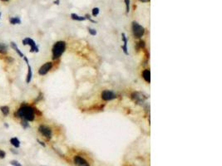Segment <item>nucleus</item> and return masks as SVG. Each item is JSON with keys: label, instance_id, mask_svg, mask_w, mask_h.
<instances>
[{"label": "nucleus", "instance_id": "nucleus-29", "mask_svg": "<svg viewBox=\"0 0 222 166\" xmlns=\"http://www.w3.org/2000/svg\"><path fill=\"white\" fill-rule=\"evenodd\" d=\"M23 59H24V61L26 62V64H27V65H28V64H29V60H28V58L27 56H24L23 57Z\"/></svg>", "mask_w": 222, "mask_h": 166}, {"label": "nucleus", "instance_id": "nucleus-28", "mask_svg": "<svg viewBox=\"0 0 222 166\" xmlns=\"http://www.w3.org/2000/svg\"><path fill=\"white\" fill-rule=\"evenodd\" d=\"M37 143H38L40 145H42L43 147H46V144H45V143H44L43 141H40V140H38V139H37Z\"/></svg>", "mask_w": 222, "mask_h": 166}, {"label": "nucleus", "instance_id": "nucleus-13", "mask_svg": "<svg viewBox=\"0 0 222 166\" xmlns=\"http://www.w3.org/2000/svg\"><path fill=\"white\" fill-rule=\"evenodd\" d=\"M142 77L147 83L151 82V72H150V69H145L142 72Z\"/></svg>", "mask_w": 222, "mask_h": 166}, {"label": "nucleus", "instance_id": "nucleus-22", "mask_svg": "<svg viewBox=\"0 0 222 166\" xmlns=\"http://www.w3.org/2000/svg\"><path fill=\"white\" fill-rule=\"evenodd\" d=\"M9 164L11 165L12 166H22V164H20L18 160H11L10 162H9Z\"/></svg>", "mask_w": 222, "mask_h": 166}, {"label": "nucleus", "instance_id": "nucleus-4", "mask_svg": "<svg viewBox=\"0 0 222 166\" xmlns=\"http://www.w3.org/2000/svg\"><path fill=\"white\" fill-rule=\"evenodd\" d=\"M131 28H132V32H133L134 37H136V38H141V37H142V36L145 33V29H144V28L142 27V25L139 24L136 21H133L132 22V25H131Z\"/></svg>", "mask_w": 222, "mask_h": 166}, {"label": "nucleus", "instance_id": "nucleus-5", "mask_svg": "<svg viewBox=\"0 0 222 166\" xmlns=\"http://www.w3.org/2000/svg\"><path fill=\"white\" fill-rule=\"evenodd\" d=\"M38 132L43 135L47 140H51L53 137V130L52 128L47 125H40L38 126Z\"/></svg>", "mask_w": 222, "mask_h": 166}, {"label": "nucleus", "instance_id": "nucleus-8", "mask_svg": "<svg viewBox=\"0 0 222 166\" xmlns=\"http://www.w3.org/2000/svg\"><path fill=\"white\" fill-rule=\"evenodd\" d=\"M53 67V63L52 62H45L43 65H42L40 68L38 69V74L40 76H45L48 73L50 72V70Z\"/></svg>", "mask_w": 222, "mask_h": 166}, {"label": "nucleus", "instance_id": "nucleus-34", "mask_svg": "<svg viewBox=\"0 0 222 166\" xmlns=\"http://www.w3.org/2000/svg\"><path fill=\"white\" fill-rule=\"evenodd\" d=\"M1 1H3V2H8V1H9V0H1Z\"/></svg>", "mask_w": 222, "mask_h": 166}, {"label": "nucleus", "instance_id": "nucleus-30", "mask_svg": "<svg viewBox=\"0 0 222 166\" xmlns=\"http://www.w3.org/2000/svg\"><path fill=\"white\" fill-rule=\"evenodd\" d=\"M10 151H11L12 153H13V154H18V151H16V149H10Z\"/></svg>", "mask_w": 222, "mask_h": 166}, {"label": "nucleus", "instance_id": "nucleus-35", "mask_svg": "<svg viewBox=\"0 0 222 166\" xmlns=\"http://www.w3.org/2000/svg\"><path fill=\"white\" fill-rule=\"evenodd\" d=\"M1 15H2V13L0 12V19H1Z\"/></svg>", "mask_w": 222, "mask_h": 166}, {"label": "nucleus", "instance_id": "nucleus-25", "mask_svg": "<svg viewBox=\"0 0 222 166\" xmlns=\"http://www.w3.org/2000/svg\"><path fill=\"white\" fill-rule=\"evenodd\" d=\"M88 32L89 34H91L92 36H96L97 35V31L94 29V28H88Z\"/></svg>", "mask_w": 222, "mask_h": 166}, {"label": "nucleus", "instance_id": "nucleus-21", "mask_svg": "<svg viewBox=\"0 0 222 166\" xmlns=\"http://www.w3.org/2000/svg\"><path fill=\"white\" fill-rule=\"evenodd\" d=\"M99 12H100L99 8H94L93 10H92V13H93V17H97L99 14Z\"/></svg>", "mask_w": 222, "mask_h": 166}, {"label": "nucleus", "instance_id": "nucleus-19", "mask_svg": "<svg viewBox=\"0 0 222 166\" xmlns=\"http://www.w3.org/2000/svg\"><path fill=\"white\" fill-rule=\"evenodd\" d=\"M21 125H22V127L24 128V129H28V128H29L30 127V125H29V122L28 121H25V120H21Z\"/></svg>", "mask_w": 222, "mask_h": 166}, {"label": "nucleus", "instance_id": "nucleus-15", "mask_svg": "<svg viewBox=\"0 0 222 166\" xmlns=\"http://www.w3.org/2000/svg\"><path fill=\"white\" fill-rule=\"evenodd\" d=\"M9 142H10V144L12 145V146L14 148H16V149H19V148L20 147L21 143H20V141H19L17 137H12V138L10 139Z\"/></svg>", "mask_w": 222, "mask_h": 166}, {"label": "nucleus", "instance_id": "nucleus-12", "mask_svg": "<svg viewBox=\"0 0 222 166\" xmlns=\"http://www.w3.org/2000/svg\"><path fill=\"white\" fill-rule=\"evenodd\" d=\"M28 73L26 76V83L29 84L31 82L32 78H33V70H32V67L30 66V64H28Z\"/></svg>", "mask_w": 222, "mask_h": 166}, {"label": "nucleus", "instance_id": "nucleus-24", "mask_svg": "<svg viewBox=\"0 0 222 166\" xmlns=\"http://www.w3.org/2000/svg\"><path fill=\"white\" fill-rule=\"evenodd\" d=\"M124 2L126 3V11H127V13L128 14L130 12V0H125Z\"/></svg>", "mask_w": 222, "mask_h": 166}, {"label": "nucleus", "instance_id": "nucleus-14", "mask_svg": "<svg viewBox=\"0 0 222 166\" xmlns=\"http://www.w3.org/2000/svg\"><path fill=\"white\" fill-rule=\"evenodd\" d=\"M0 111L2 112L3 116L7 117L10 113V108H9L8 105H1L0 106Z\"/></svg>", "mask_w": 222, "mask_h": 166}, {"label": "nucleus", "instance_id": "nucleus-32", "mask_svg": "<svg viewBox=\"0 0 222 166\" xmlns=\"http://www.w3.org/2000/svg\"><path fill=\"white\" fill-rule=\"evenodd\" d=\"M3 125H4V127H5V128H8V127H9V125H8V123H6V122H4V123H3Z\"/></svg>", "mask_w": 222, "mask_h": 166}, {"label": "nucleus", "instance_id": "nucleus-9", "mask_svg": "<svg viewBox=\"0 0 222 166\" xmlns=\"http://www.w3.org/2000/svg\"><path fill=\"white\" fill-rule=\"evenodd\" d=\"M73 161L76 166H90L89 164L87 163V161L83 157L80 156V155L74 156Z\"/></svg>", "mask_w": 222, "mask_h": 166}, {"label": "nucleus", "instance_id": "nucleus-26", "mask_svg": "<svg viewBox=\"0 0 222 166\" xmlns=\"http://www.w3.org/2000/svg\"><path fill=\"white\" fill-rule=\"evenodd\" d=\"M5 156H6V153H5V151L0 149V159H4V158H5Z\"/></svg>", "mask_w": 222, "mask_h": 166}, {"label": "nucleus", "instance_id": "nucleus-11", "mask_svg": "<svg viewBox=\"0 0 222 166\" xmlns=\"http://www.w3.org/2000/svg\"><path fill=\"white\" fill-rule=\"evenodd\" d=\"M10 47H11V48H12V50H14L15 51V52L18 54V55L21 57V58H23L24 56V54L19 50V47H18V45H17V43H14V42H11L10 43Z\"/></svg>", "mask_w": 222, "mask_h": 166}, {"label": "nucleus", "instance_id": "nucleus-1", "mask_svg": "<svg viewBox=\"0 0 222 166\" xmlns=\"http://www.w3.org/2000/svg\"><path fill=\"white\" fill-rule=\"evenodd\" d=\"M37 114L41 115V112L37 108H35L33 105L24 102L15 111L14 116L21 120H25L28 122H33L35 121Z\"/></svg>", "mask_w": 222, "mask_h": 166}, {"label": "nucleus", "instance_id": "nucleus-2", "mask_svg": "<svg viewBox=\"0 0 222 166\" xmlns=\"http://www.w3.org/2000/svg\"><path fill=\"white\" fill-rule=\"evenodd\" d=\"M67 48V43L65 41H57L56 42L52 48V58L53 60L59 59L65 52Z\"/></svg>", "mask_w": 222, "mask_h": 166}, {"label": "nucleus", "instance_id": "nucleus-10", "mask_svg": "<svg viewBox=\"0 0 222 166\" xmlns=\"http://www.w3.org/2000/svg\"><path fill=\"white\" fill-rule=\"evenodd\" d=\"M122 40L123 42V45L122 46V49L123 51V52L126 54V55H129V52H128V48H127V37L126 36V34L122 32Z\"/></svg>", "mask_w": 222, "mask_h": 166}, {"label": "nucleus", "instance_id": "nucleus-17", "mask_svg": "<svg viewBox=\"0 0 222 166\" xmlns=\"http://www.w3.org/2000/svg\"><path fill=\"white\" fill-rule=\"evenodd\" d=\"M71 19H73V20L79 21V22H82V21H85V20H86V18H85V17L79 16V15H77V13H71Z\"/></svg>", "mask_w": 222, "mask_h": 166}, {"label": "nucleus", "instance_id": "nucleus-20", "mask_svg": "<svg viewBox=\"0 0 222 166\" xmlns=\"http://www.w3.org/2000/svg\"><path fill=\"white\" fill-rule=\"evenodd\" d=\"M3 60H4V62L8 63V64H11V63H12V62H14V59L12 58V56H5L4 58H3Z\"/></svg>", "mask_w": 222, "mask_h": 166}, {"label": "nucleus", "instance_id": "nucleus-31", "mask_svg": "<svg viewBox=\"0 0 222 166\" xmlns=\"http://www.w3.org/2000/svg\"><path fill=\"white\" fill-rule=\"evenodd\" d=\"M53 3L56 4V5H59V3H60V0H55V1L53 2Z\"/></svg>", "mask_w": 222, "mask_h": 166}, {"label": "nucleus", "instance_id": "nucleus-3", "mask_svg": "<svg viewBox=\"0 0 222 166\" xmlns=\"http://www.w3.org/2000/svg\"><path fill=\"white\" fill-rule=\"evenodd\" d=\"M22 43L24 46H29L30 47V52L33 53V52H36L37 53L39 52V48L36 44V42L31 38V37H25L22 40Z\"/></svg>", "mask_w": 222, "mask_h": 166}, {"label": "nucleus", "instance_id": "nucleus-7", "mask_svg": "<svg viewBox=\"0 0 222 166\" xmlns=\"http://www.w3.org/2000/svg\"><path fill=\"white\" fill-rule=\"evenodd\" d=\"M131 99L134 101V102H136V104H143L144 101L147 99L146 96H144V94L140 92H134L131 94Z\"/></svg>", "mask_w": 222, "mask_h": 166}, {"label": "nucleus", "instance_id": "nucleus-16", "mask_svg": "<svg viewBox=\"0 0 222 166\" xmlns=\"http://www.w3.org/2000/svg\"><path fill=\"white\" fill-rule=\"evenodd\" d=\"M8 52V47L4 43H0V54L6 56Z\"/></svg>", "mask_w": 222, "mask_h": 166}, {"label": "nucleus", "instance_id": "nucleus-27", "mask_svg": "<svg viewBox=\"0 0 222 166\" xmlns=\"http://www.w3.org/2000/svg\"><path fill=\"white\" fill-rule=\"evenodd\" d=\"M84 17L86 18V19H88L89 21H91L92 23H97V22H96V21H94V20H93V19H92V18H91V16H90L89 14H86V15H85Z\"/></svg>", "mask_w": 222, "mask_h": 166}, {"label": "nucleus", "instance_id": "nucleus-6", "mask_svg": "<svg viewBox=\"0 0 222 166\" xmlns=\"http://www.w3.org/2000/svg\"><path fill=\"white\" fill-rule=\"evenodd\" d=\"M117 97V94L110 90H104L101 94V98L104 101H111L115 100Z\"/></svg>", "mask_w": 222, "mask_h": 166}, {"label": "nucleus", "instance_id": "nucleus-23", "mask_svg": "<svg viewBox=\"0 0 222 166\" xmlns=\"http://www.w3.org/2000/svg\"><path fill=\"white\" fill-rule=\"evenodd\" d=\"M144 47H145V42L144 41H140L139 43H137V49L138 50L144 48Z\"/></svg>", "mask_w": 222, "mask_h": 166}, {"label": "nucleus", "instance_id": "nucleus-18", "mask_svg": "<svg viewBox=\"0 0 222 166\" xmlns=\"http://www.w3.org/2000/svg\"><path fill=\"white\" fill-rule=\"evenodd\" d=\"M9 23L10 24L12 25H17V24H21V19H19V17H12L9 19Z\"/></svg>", "mask_w": 222, "mask_h": 166}, {"label": "nucleus", "instance_id": "nucleus-33", "mask_svg": "<svg viewBox=\"0 0 222 166\" xmlns=\"http://www.w3.org/2000/svg\"><path fill=\"white\" fill-rule=\"evenodd\" d=\"M142 3H147V2H150V0H140Z\"/></svg>", "mask_w": 222, "mask_h": 166}]
</instances>
